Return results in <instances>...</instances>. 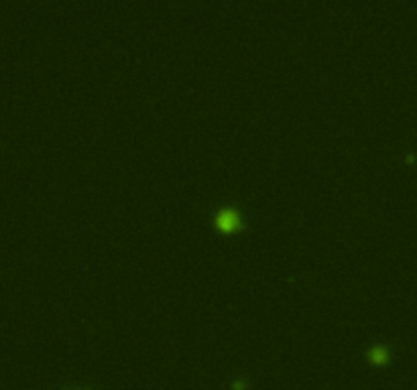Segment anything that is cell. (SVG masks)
Returning <instances> with one entry per match:
<instances>
[{
	"mask_svg": "<svg viewBox=\"0 0 417 390\" xmlns=\"http://www.w3.org/2000/svg\"><path fill=\"white\" fill-rule=\"evenodd\" d=\"M370 358H372L374 362H385V360H387V352H385V347H381V345L372 347V350H370Z\"/></svg>",
	"mask_w": 417,
	"mask_h": 390,
	"instance_id": "7a4b0ae2",
	"label": "cell"
},
{
	"mask_svg": "<svg viewBox=\"0 0 417 390\" xmlns=\"http://www.w3.org/2000/svg\"><path fill=\"white\" fill-rule=\"evenodd\" d=\"M216 223H218V228H222V230H236V228L240 225V216H238V212H234V210H222V212H218V216H216Z\"/></svg>",
	"mask_w": 417,
	"mask_h": 390,
	"instance_id": "6da1fadb",
	"label": "cell"
}]
</instances>
